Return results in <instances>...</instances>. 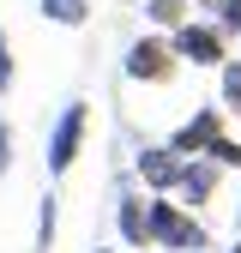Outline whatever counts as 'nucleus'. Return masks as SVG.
Instances as JSON below:
<instances>
[{"label":"nucleus","instance_id":"19","mask_svg":"<svg viewBox=\"0 0 241 253\" xmlns=\"http://www.w3.org/2000/svg\"><path fill=\"white\" fill-rule=\"evenodd\" d=\"M235 223H241V205H235Z\"/></svg>","mask_w":241,"mask_h":253},{"label":"nucleus","instance_id":"18","mask_svg":"<svg viewBox=\"0 0 241 253\" xmlns=\"http://www.w3.org/2000/svg\"><path fill=\"white\" fill-rule=\"evenodd\" d=\"M187 6H217V0H187Z\"/></svg>","mask_w":241,"mask_h":253},{"label":"nucleus","instance_id":"6","mask_svg":"<svg viewBox=\"0 0 241 253\" xmlns=\"http://www.w3.org/2000/svg\"><path fill=\"white\" fill-rule=\"evenodd\" d=\"M133 169H139V181L151 187V193H175V181H181V157H175L169 145H145V151L133 157Z\"/></svg>","mask_w":241,"mask_h":253},{"label":"nucleus","instance_id":"1","mask_svg":"<svg viewBox=\"0 0 241 253\" xmlns=\"http://www.w3.org/2000/svg\"><path fill=\"white\" fill-rule=\"evenodd\" d=\"M145 211H151V247H163V253H205V247H211L205 223H199V217L181 205V199L151 193V199H145Z\"/></svg>","mask_w":241,"mask_h":253},{"label":"nucleus","instance_id":"2","mask_svg":"<svg viewBox=\"0 0 241 253\" xmlns=\"http://www.w3.org/2000/svg\"><path fill=\"white\" fill-rule=\"evenodd\" d=\"M84 126H90V103H67L60 109V121L48 126V175H67L79 163V151H84Z\"/></svg>","mask_w":241,"mask_h":253},{"label":"nucleus","instance_id":"8","mask_svg":"<svg viewBox=\"0 0 241 253\" xmlns=\"http://www.w3.org/2000/svg\"><path fill=\"white\" fill-rule=\"evenodd\" d=\"M115 229H120V241H127L133 253H145L151 247V211H145V199H120L115 205Z\"/></svg>","mask_w":241,"mask_h":253},{"label":"nucleus","instance_id":"15","mask_svg":"<svg viewBox=\"0 0 241 253\" xmlns=\"http://www.w3.org/2000/svg\"><path fill=\"white\" fill-rule=\"evenodd\" d=\"M6 90H12V37L0 30V97H6Z\"/></svg>","mask_w":241,"mask_h":253},{"label":"nucleus","instance_id":"5","mask_svg":"<svg viewBox=\"0 0 241 253\" xmlns=\"http://www.w3.org/2000/svg\"><path fill=\"white\" fill-rule=\"evenodd\" d=\"M217 139H223V103H217V109H199L193 121H181L175 133H169V151H175V157H205Z\"/></svg>","mask_w":241,"mask_h":253},{"label":"nucleus","instance_id":"14","mask_svg":"<svg viewBox=\"0 0 241 253\" xmlns=\"http://www.w3.org/2000/svg\"><path fill=\"white\" fill-rule=\"evenodd\" d=\"M205 157H211V163H217V169H241V145H235V139H229V133H223V139H217V145H211V151H205Z\"/></svg>","mask_w":241,"mask_h":253},{"label":"nucleus","instance_id":"20","mask_svg":"<svg viewBox=\"0 0 241 253\" xmlns=\"http://www.w3.org/2000/svg\"><path fill=\"white\" fill-rule=\"evenodd\" d=\"M97 253H115V247H97Z\"/></svg>","mask_w":241,"mask_h":253},{"label":"nucleus","instance_id":"17","mask_svg":"<svg viewBox=\"0 0 241 253\" xmlns=\"http://www.w3.org/2000/svg\"><path fill=\"white\" fill-rule=\"evenodd\" d=\"M223 253H241V235H235V241H229V247H223Z\"/></svg>","mask_w":241,"mask_h":253},{"label":"nucleus","instance_id":"16","mask_svg":"<svg viewBox=\"0 0 241 253\" xmlns=\"http://www.w3.org/2000/svg\"><path fill=\"white\" fill-rule=\"evenodd\" d=\"M0 169H12V126L0 121Z\"/></svg>","mask_w":241,"mask_h":253},{"label":"nucleus","instance_id":"7","mask_svg":"<svg viewBox=\"0 0 241 253\" xmlns=\"http://www.w3.org/2000/svg\"><path fill=\"white\" fill-rule=\"evenodd\" d=\"M175 193H181V205H205L211 193H217V163H211V157H181Z\"/></svg>","mask_w":241,"mask_h":253},{"label":"nucleus","instance_id":"4","mask_svg":"<svg viewBox=\"0 0 241 253\" xmlns=\"http://www.w3.org/2000/svg\"><path fill=\"white\" fill-rule=\"evenodd\" d=\"M169 42H175L181 60H193V67H223V60H229V37L217 24H199V18H187Z\"/></svg>","mask_w":241,"mask_h":253},{"label":"nucleus","instance_id":"3","mask_svg":"<svg viewBox=\"0 0 241 253\" xmlns=\"http://www.w3.org/2000/svg\"><path fill=\"white\" fill-rule=\"evenodd\" d=\"M175 73H181L175 42H163V37H139V42L127 48V79H139V84H169Z\"/></svg>","mask_w":241,"mask_h":253},{"label":"nucleus","instance_id":"9","mask_svg":"<svg viewBox=\"0 0 241 253\" xmlns=\"http://www.w3.org/2000/svg\"><path fill=\"white\" fill-rule=\"evenodd\" d=\"M42 18L60 24V30H79L90 18V0H42Z\"/></svg>","mask_w":241,"mask_h":253},{"label":"nucleus","instance_id":"11","mask_svg":"<svg viewBox=\"0 0 241 253\" xmlns=\"http://www.w3.org/2000/svg\"><path fill=\"white\" fill-rule=\"evenodd\" d=\"M223 90H217V103H223V115H241V60H223Z\"/></svg>","mask_w":241,"mask_h":253},{"label":"nucleus","instance_id":"12","mask_svg":"<svg viewBox=\"0 0 241 253\" xmlns=\"http://www.w3.org/2000/svg\"><path fill=\"white\" fill-rule=\"evenodd\" d=\"M54 223H60L54 193H42V217H37V253H48V247H54Z\"/></svg>","mask_w":241,"mask_h":253},{"label":"nucleus","instance_id":"13","mask_svg":"<svg viewBox=\"0 0 241 253\" xmlns=\"http://www.w3.org/2000/svg\"><path fill=\"white\" fill-rule=\"evenodd\" d=\"M211 12H217L211 24H217L223 37H241V0H217V6H211Z\"/></svg>","mask_w":241,"mask_h":253},{"label":"nucleus","instance_id":"10","mask_svg":"<svg viewBox=\"0 0 241 253\" xmlns=\"http://www.w3.org/2000/svg\"><path fill=\"white\" fill-rule=\"evenodd\" d=\"M145 18H151V24H163V30H181V24L193 18V6H187V0H151Z\"/></svg>","mask_w":241,"mask_h":253}]
</instances>
